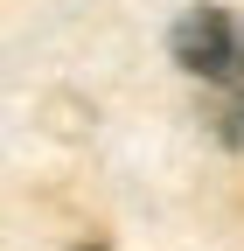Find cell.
<instances>
[{
	"label": "cell",
	"instance_id": "obj_1",
	"mask_svg": "<svg viewBox=\"0 0 244 251\" xmlns=\"http://www.w3.org/2000/svg\"><path fill=\"white\" fill-rule=\"evenodd\" d=\"M168 42H174V63L195 70L217 98H244V21L230 7H189Z\"/></svg>",
	"mask_w": 244,
	"mask_h": 251
},
{
	"label": "cell",
	"instance_id": "obj_2",
	"mask_svg": "<svg viewBox=\"0 0 244 251\" xmlns=\"http://www.w3.org/2000/svg\"><path fill=\"white\" fill-rule=\"evenodd\" d=\"M84 251H105V244H84Z\"/></svg>",
	"mask_w": 244,
	"mask_h": 251
}]
</instances>
